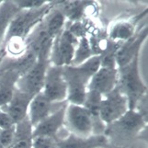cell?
I'll return each mask as SVG.
<instances>
[{"label": "cell", "mask_w": 148, "mask_h": 148, "mask_svg": "<svg viewBox=\"0 0 148 148\" xmlns=\"http://www.w3.org/2000/svg\"><path fill=\"white\" fill-rule=\"evenodd\" d=\"M13 125H15V123L13 122L12 119L10 118L6 111L0 108V130L8 129Z\"/></svg>", "instance_id": "cell-26"}, {"label": "cell", "mask_w": 148, "mask_h": 148, "mask_svg": "<svg viewBox=\"0 0 148 148\" xmlns=\"http://www.w3.org/2000/svg\"><path fill=\"white\" fill-rule=\"evenodd\" d=\"M49 64L48 57L38 56L34 64L19 75L16 84L17 89L32 97L42 92L45 74Z\"/></svg>", "instance_id": "cell-7"}, {"label": "cell", "mask_w": 148, "mask_h": 148, "mask_svg": "<svg viewBox=\"0 0 148 148\" xmlns=\"http://www.w3.org/2000/svg\"><path fill=\"white\" fill-rule=\"evenodd\" d=\"M2 2H3V1H0V5H1V4H2Z\"/></svg>", "instance_id": "cell-29"}, {"label": "cell", "mask_w": 148, "mask_h": 148, "mask_svg": "<svg viewBox=\"0 0 148 148\" xmlns=\"http://www.w3.org/2000/svg\"><path fill=\"white\" fill-rule=\"evenodd\" d=\"M50 8L51 5L50 3H47L40 8L19 10L9 24L5 42L10 38H20L26 40L35 28L42 22L44 18L51 11Z\"/></svg>", "instance_id": "cell-4"}, {"label": "cell", "mask_w": 148, "mask_h": 148, "mask_svg": "<svg viewBox=\"0 0 148 148\" xmlns=\"http://www.w3.org/2000/svg\"><path fill=\"white\" fill-rule=\"evenodd\" d=\"M65 20L66 18L61 10H53L49 12L48 15L43 19V26L45 30L51 39H54V37L59 32L65 28Z\"/></svg>", "instance_id": "cell-20"}, {"label": "cell", "mask_w": 148, "mask_h": 148, "mask_svg": "<svg viewBox=\"0 0 148 148\" xmlns=\"http://www.w3.org/2000/svg\"><path fill=\"white\" fill-rule=\"evenodd\" d=\"M106 148H110V147H106ZM112 148H125V147H112Z\"/></svg>", "instance_id": "cell-28"}, {"label": "cell", "mask_w": 148, "mask_h": 148, "mask_svg": "<svg viewBox=\"0 0 148 148\" xmlns=\"http://www.w3.org/2000/svg\"><path fill=\"white\" fill-rule=\"evenodd\" d=\"M68 104V103H67ZM67 104L58 110L54 111L46 119H44L33 127L32 137L34 136H50L57 139H62L68 134H63L67 132L64 127V115Z\"/></svg>", "instance_id": "cell-10"}, {"label": "cell", "mask_w": 148, "mask_h": 148, "mask_svg": "<svg viewBox=\"0 0 148 148\" xmlns=\"http://www.w3.org/2000/svg\"><path fill=\"white\" fill-rule=\"evenodd\" d=\"M118 68L100 66L91 77L88 90L96 91L104 96L113 90L118 85Z\"/></svg>", "instance_id": "cell-13"}, {"label": "cell", "mask_w": 148, "mask_h": 148, "mask_svg": "<svg viewBox=\"0 0 148 148\" xmlns=\"http://www.w3.org/2000/svg\"><path fill=\"white\" fill-rule=\"evenodd\" d=\"M4 51L6 54H9L12 57L20 58L28 52L26 40L20 38H10L5 42Z\"/></svg>", "instance_id": "cell-22"}, {"label": "cell", "mask_w": 148, "mask_h": 148, "mask_svg": "<svg viewBox=\"0 0 148 148\" xmlns=\"http://www.w3.org/2000/svg\"><path fill=\"white\" fill-rule=\"evenodd\" d=\"M5 55H6V53H5L4 49L1 48V49H0V63L2 62V60H3V58H4V56H5Z\"/></svg>", "instance_id": "cell-27"}, {"label": "cell", "mask_w": 148, "mask_h": 148, "mask_svg": "<svg viewBox=\"0 0 148 148\" xmlns=\"http://www.w3.org/2000/svg\"><path fill=\"white\" fill-rule=\"evenodd\" d=\"M15 5L18 8L19 10H30L42 8L45 6L47 1H42V0H22V1H13Z\"/></svg>", "instance_id": "cell-25"}, {"label": "cell", "mask_w": 148, "mask_h": 148, "mask_svg": "<svg viewBox=\"0 0 148 148\" xmlns=\"http://www.w3.org/2000/svg\"><path fill=\"white\" fill-rule=\"evenodd\" d=\"M99 67L100 55H95L79 65L64 66V77L67 86L66 101L68 103L83 105L89 81Z\"/></svg>", "instance_id": "cell-1"}, {"label": "cell", "mask_w": 148, "mask_h": 148, "mask_svg": "<svg viewBox=\"0 0 148 148\" xmlns=\"http://www.w3.org/2000/svg\"><path fill=\"white\" fill-rule=\"evenodd\" d=\"M147 38V28L143 29L139 34H135L129 40L120 44L115 53L117 67H123L131 63L135 57L140 55V50Z\"/></svg>", "instance_id": "cell-12"}, {"label": "cell", "mask_w": 148, "mask_h": 148, "mask_svg": "<svg viewBox=\"0 0 148 148\" xmlns=\"http://www.w3.org/2000/svg\"><path fill=\"white\" fill-rule=\"evenodd\" d=\"M57 138L50 136L32 137V148H55Z\"/></svg>", "instance_id": "cell-23"}, {"label": "cell", "mask_w": 148, "mask_h": 148, "mask_svg": "<svg viewBox=\"0 0 148 148\" xmlns=\"http://www.w3.org/2000/svg\"><path fill=\"white\" fill-rule=\"evenodd\" d=\"M15 138V125L8 129L0 131V145L4 148H10Z\"/></svg>", "instance_id": "cell-24"}, {"label": "cell", "mask_w": 148, "mask_h": 148, "mask_svg": "<svg viewBox=\"0 0 148 148\" xmlns=\"http://www.w3.org/2000/svg\"><path fill=\"white\" fill-rule=\"evenodd\" d=\"M18 11L13 1H3L0 5V49L5 42L9 24Z\"/></svg>", "instance_id": "cell-18"}, {"label": "cell", "mask_w": 148, "mask_h": 148, "mask_svg": "<svg viewBox=\"0 0 148 148\" xmlns=\"http://www.w3.org/2000/svg\"><path fill=\"white\" fill-rule=\"evenodd\" d=\"M67 103V101L62 102V103H53L51 102L42 92H40L35 95L30 100L28 110V119L34 127Z\"/></svg>", "instance_id": "cell-11"}, {"label": "cell", "mask_w": 148, "mask_h": 148, "mask_svg": "<svg viewBox=\"0 0 148 148\" xmlns=\"http://www.w3.org/2000/svg\"><path fill=\"white\" fill-rule=\"evenodd\" d=\"M135 35L134 25L128 21H119L111 26L109 32V40L114 43L121 44Z\"/></svg>", "instance_id": "cell-19"}, {"label": "cell", "mask_w": 148, "mask_h": 148, "mask_svg": "<svg viewBox=\"0 0 148 148\" xmlns=\"http://www.w3.org/2000/svg\"><path fill=\"white\" fill-rule=\"evenodd\" d=\"M108 146L109 142L104 134L82 138L68 134L64 138L57 140L55 148H106Z\"/></svg>", "instance_id": "cell-15"}, {"label": "cell", "mask_w": 148, "mask_h": 148, "mask_svg": "<svg viewBox=\"0 0 148 148\" xmlns=\"http://www.w3.org/2000/svg\"><path fill=\"white\" fill-rule=\"evenodd\" d=\"M146 121L138 111L129 110L121 118L106 126L104 135L109 145L113 142L114 147H122V143H128L140 134Z\"/></svg>", "instance_id": "cell-3"}, {"label": "cell", "mask_w": 148, "mask_h": 148, "mask_svg": "<svg viewBox=\"0 0 148 148\" xmlns=\"http://www.w3.org/2000/svg\"><path fill=\"white\" fill-rule=\"evenodd\" d=\"M42 93L53 103L66 101L67 86L64 77L62 66L49 64L45 74Z\"/></svg>", "instance_id": "cell-9"}, {"label": "cell", "mask_w": 148, "mask_h": 148, "mask_svg": "<svg viewBox=\"0 0 148 148\" xmlns=\"http://www.w3.org/2000/svg\"><path fill=\"white\" fill-rule=\"evenodd\" d=\"M19 75V71L16 68L8 69L0 75V108L6 106L11 99Z\"/></svg>", "instance_id": "cell-16"}, {"label": "cell", "mask_w": 148, "mask_h": 148, "mask_svg": "<svg viewBox=\"0 0 148 148\" xmlns=\"http://www.w3.org/2000/svg\"><path fill=\"white\" fill-rule=\"evenodd\" d=\"M78 40L66 28L59 32L53 40L51 46L50 64L64 67L72 64Z\"/></svg>", "instance_id": "cell-6"}, {"label": "cell", "mask_w": 148, "mask_h": 148, "mask_svg": "<svg viewBox=\"0 0 148 148\" xmlns=\"http://www.w3.org/2000/svg\"><path fill=\"white\" fill-rule=\"evenodd\" d=\"M0 131H1V130H0Z\"/></svg>", "instance_id": "cell-31"}, {"label": "cell", "mask_w": 148, "mask_h": 148, "mask_svg": "<svg viewBox=\"0 0 148 148\" xmlns=\"http://www.w3.org/2000/svg\"><path fill=\"white\" fill-rule=\"evenodd\" d=\"M64 127L69 134L82 138L95 135L92 117L83 105L67 104L64 115Z\"/></svg>", "instance_id": "cell-5"}, {"label": "cell", "mask_w": 148, "mask_h": 148, "mask_svg": "<svg viewBox=\"0 0 148 148\" xmlns=\"http://www.w3.org/2000/svg\"><path fill=\"white\" fill-rule=\"evenodd\" d=\"M93 56L95 55L93 54L92 49H91L89 39L86 36L82 37L78 40V43L75 48V55L71 65H79Z\"/></svg>", "instance_id": "cell-21"}, {"label": "cell", "mask_w": 148, "mask_h": 148, "mask_svg": "<svg viewBox=\"0 0 148 148\" xmlns=\"http://www.w3.org/2000/svg\"><path fill=\"white\" fill-rule=\"evenodd\" d=\"M32 98V96L21 92L16 88L10 101L1 109L7 112L16 124L28 117L29 106Z\"/></svg>", "instance_id": "cell-14"}, {"label": "cell", "mask_w": 148, "mask_h": 148, "mask_svg": "<svg viewBox=\"0 0 148 148\" xmlns=\"http://www.w3.org/2000/svg\"><path fill=\"white\" fill-rule=\"evenodd\" d=\"M33 126L28 117L15 124V138L10 148H32Z\"/></svg>", "instance_id": "cell-17"}, {"label": "cell", "mask_w": 148, "mask_h": 148, "mask_svg": "<svg viewBox=\"0 0 148 148\" xmlns=\"http://www.w3.org/2000/svg\"><path fill=\"white\" fill-rule=\"evenodd\" d=\"M0 148H4L3 146H1V145H0Z\"/></svg>", "instance_id": "cell-30"}, {"label": "cell", "mask_w": 148, "mask_h": 148, "mask_svg": "<svg viewBox=\"0 0 148 148\" xmlns=\"http://www.w3.org/2000/svg\"><path fill=\"white\" fill-rule=\"evenodd\" d=\"M139 57L140 55L123 67L118 68L119 77L117 88L126 97L129 109L134 110L147 92V86L140 75Z\"/></svg>", "instance_id": "cell-2"}, {"label": "cell", "mask_w": 148, "mask_h": 148, "mask_svg": "<svg viewBox=\"0 0 148 148\" xmlns=\"http://www.w3.org/2000/svg\"><path fill=\"white\" fill-rule=\"evenodd\" d=\"M129 110L128 100L117 86L110 93L102 96L99 116L106 126L121 118Z\"/></svg>", "instance_id": "cell-8"}]
</instances>
